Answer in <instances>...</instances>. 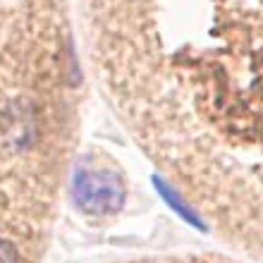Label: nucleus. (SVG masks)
<instances>
[{
  "label": "nucleus",
  "instance_id": "nucleus-1",
  "mask_svg": "<svg viewBox=\"0 0 263 263\" xmlns=\"http://www.w3.org/2000/svg\"><path fill=\"white\" fill-rule=\"evenodd\" d=\"M77 206L91 215L115 213L125 201V184L105 165H82L77 167L72 184Z\"/></svg>",
  "mask_w": 263,
  "mask_h": 263
},
{
  "label": "nucleus",
  "instance_id": "nucleus-2",
  "mask_svg": "<svg viewBox=\"0 0 263 263\" xmlns=\"http://www.w3.org/2000/svg\"><path fill=\"white\" fill-rule=\"evenodd\" d=\"M0 263H20V251L7 239H0Z\"/></svg>",
  "mask_w": 263,
  "mask_h": 263
}]
</instances>
